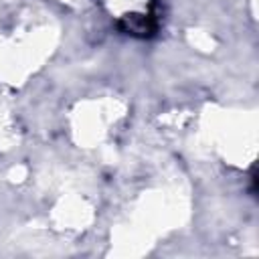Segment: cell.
<instances>
[{
    "label": "cell",
    "mask_w": 259,
    "mask_h": 259,
    "mask_svg": "<svg viewBox=\"0 0 259 259\" xmlns=\"http://www.w3.org/2000/svg\"><path fill=\"white\" fill-rule=\"evenodd\" d=\"M119 28L127 34H134V36H150L156 30V20H154V16L134 14V16H125L119 22Z\"/></svg>",
    "instance_id": "cell-1"
}]
</instances>
